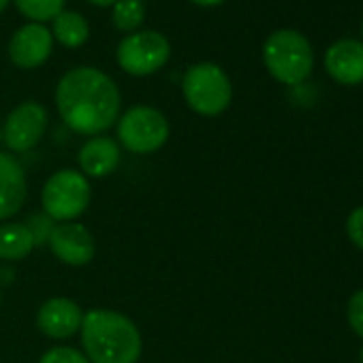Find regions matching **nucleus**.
Masks as SVG:
<instances>
[{"mask_svg":"<svg viewBox=\"0 0 363 363\" xmlns=\"http://www.w3.org/2000/svg\"><path fill=\"white\" fill-rule=\"evenodd\" d=\"M56 105L65 124L79 135H99L120 116V90L111 77L92 67H79L58 82Z\"/></svg>","mask_w":363,"mask_h":363,"instance_id":"f257e3e1","label":"nucleus"},{"mask_svg":"<svg viewBox=\"0 0 363 363\" xmlns=\"http://www.w3.org/2000/svg\"><path fill=\"white\" fill-rule=\"evenodd\" d=\"M82 344L92 363H137L141 335L135 323L113 310H90L82 320Z\"/></svg>","mask_w":363,"mask_h":363,"instance_id":"f03ea898","label":"nucleus"},{"mask_svg":"<svg viewBox=\"0 0 363 363\" xmlns=\"http://www.w3.org/2000/svg\"><path fill=\"white\" fill-rule=\"evenodd\" d=\"M263 60L274 79L286 86H297L310 77L314 54L308 39L291 28L276 30L263 45Z\"/></svg>","mask_w":363,"mask_h":363,"instance_id":"7ed1b4c3","label":"nucleus"},{"mask_svg":"<svg viewBox=\"0 0 363 363\" xmlns=\"http://www.w3.org/2000/svg\"><path fill=\"white\" fill-rule=\"evenodd\" d=\"M182 92L191 109L201 116L223 113L233 96L227 73L214 62H199L191 67L182 79Z\"/></svg>","mask_w":363,"mask_h":363,"instance_id":"20e7f679","label":"nucleus"},{"mask_svg":"<svg viewBox=\"0 0 363 363\" xmlns=\"http://www.w3.org/2000/svg\"><path fill=\"white\" fill-rule=\"evenodd\" d=\"M45 214L56 220H71L86 212L90 206V184L84 173L62 169L54 173L41 195Z\"/></svg>","mask_w":363,"mask_h":363,"instance_id":"39448f33","label":"nucleus"},{"mask_svg":"<svg viewBox=\"0 0 363 363\" xmlns=\"http://www.w3.org/2000/svg\"><path fill=\"white\" fill-rule=\"evenodd\" d=\"M118 137L122 145L133 154H152L164 145L169 137V124L164 116L154 107H133L118 122Z\"/></svg>","mask_w":363,"mask_h":363,"instance_id":"423d86ee","label":"nucleus"},{"mask_svg":"<svg viewBox=\"0 0 363 363\" xmlns=\"http://www.w3.org/2000/svg\"><path fill=\"white\" fill-rule=\"evenodd\" d=\"M116 56H118V65L126 73L143 77L156 73L167 65L171 56V45L160 33L139 30V33H130L126 39L120 41Z\"/></svg>","mask_w":363,"mask_h":363,"instance_id":"0eeeda50","label":"nucleus"},{"mask_svg":"<svg viewBox=\"0 0 363 363\" xmlns=\"http://www.w3.org/2000/svg\"><path fill=\"white\" fill-rule=\"evenodd\" d=\"M48 128V111L43 105L39 103H22L18 105L7 122H5V128H3V137H5V143L16 150V152H28L33 150L43 133Z\"/></svg>","mask_w":363,"mask_h":363,"instance_id":"6e6552de","label":"nucleus"},{"mask_svg":"<svg viewBox=\"0 0 363 363\" xmlns=\"http://www.w3.org/2000/svg\"><path fill=\"white\" fill-rule=\"evenodd\" d=\"M54 48V35L43 24H26L22 26L9 43L11 62L20 69H37L41 67Z\"/></svg>","mask_w":363,"mask_h":363,"instance_id":"1a4fd4ad","label":"nucleus"},{"mask_svg":"<svg viewBox=\"0 0 363 363\" xmlns=\"http://www.w3.org/2000/svg\"><path fill=\"white\" fill-rule=\"evenodd\" d=\"M52 252L67 265H86L94 257V238L84 225H58L50 233Z\"/></svg>","mask_w":363,"mask_h":363,"instance_id":"9d476101","label":"nucleus"},{"mask_svg":"<svg viewBox=\"0 0 363 363\" xmlns=\"http://www.w3.org/2000/svg\"><path fill=\"white\" fill-rule=\"evenodd\" d=\"M325 69L337 84H363V43L354 39L335 41L325 54Z\"/></svg>","mask_w":363,"mask_h":363,"instance_id":"9b49d317","label":"nucleus"},{"mask_svg":"<svg viewBox=\"0 0 363 363\" xmlns=\"http://www.w3.org/2000/svg\"><path fill=\"white\" fill-rule=\"evenodd\" d=\"M84 314L79 306L67 297H54L45 301L37 314V325L39 329L56 340L71 337L79 327H82Z\"/></svg>","mask_w":363,"mask_h":363,"instance_id":"f8f14e48","label":"nucleus"},{"mask_svg":"<svg viewBox=\"0 0 363 363\" xmlns=\"http://www.w3.org/2000/svg\"><path fill=\"white\" fill-rule=\"evenodd\" d=\"M26 175L22 164L11 156L0 152V220L11 218L26 201Z\"/></svg>","mask_w":363,"mask_h":363,"instance_id":"ddd939ff","label":"nucleus"},{"mask_svg":"<svg viewBox=\"0 0 363 363\" xmlns=\"http://www.w3.org/2000/svg\"><path fill=\"white\" fill-rule=\"evenodd\" d=\"M79 164L90 177H105L120 164V145L109 137H94L79 150Z\"/></svg>","mask_w":363,"mask_h":363,"instance_id":"4468645a","label":"nucleus"},{"mask_svg":"<svg viewBox=\"0 0 363 363\" xmlns=\"http://www.w3.org/2000/svg\"><path fill=\"white\" fill-rule=\"evenodd\" d=\"M35 248L33 231L20 223H7L0 227V259L3 261H22Z\"/></svg>","mask_w":363,"mask_h":363,"instance_id":"2eb2a0df","label":"nucleus"},{"mask_svg":"<svg viewBox=\"0 0 363 363\" xmlns=\"http://www.w3.org/2000/svg\"><path fill=\"white\" fill-rule=\"evenodd\" d=\"M52 35L65 45V48H79L88 41L90 26L88 20L77 11H60L54 18V30Z\"/></svg>","mask_w":363,"mask_h":363,"instance_id":"dca6fc26","label":"nucleus"},{"mask_svg":"<svg viewBox=\"0 0 363 363\" xmlns=\"http://www.w3.org/2000/svg\"><path fill=\"white\" fill-rule=\"evenodd\" d=\"M145 18V9L141 5V0H118L111 11L113 26L124 33H135Z\"/></svg>","mask_w":363,"mask_h":363,"instance_id":"f3484780","label":"nucleus"},{"mask_svg":"<svg viewBox=\"0 0 363 363\" xmlns=\"http://www.w3.org/2000/svg\"><path fill=\"white\" fill-rule=\"evenodd\" d=\"M16 3L18 9L35 24L50 22L65 11V0H16Z\"/></svg>","mask_w":363,"mask_h":363,"instance_id":"a211bd4d","label":"nucleus"},{"mask_svg":"<svg viewBox=\"0 0 363 363\" xmlns=\"http://www.w3.org/2000/svg\"><path fill=\"white\" fill-rule=\"evenodd\" d=\"M39 363H88V357H84L79 350L69 348V346H58L48 350Z\"/></svg>","mask_w":363,"mask_h":363,"instance_id":"6ab92c4d","label":"nucleus"},{"mask_svg":"<svg viewBox=\"0 0 363 363\" xmlns=\"http://www.w3.org/2000/svg\"><path fill=\"white\" fill-rule=\"evenodd\" d=\"M346 314H348V323H350L352 331L363 337V289L350 297Z\"/></svg>","mask_w":363,"mask_h":363,"instance_id":"aec40b11","label":"nucleus"},{"mask_svg":"<svg viewBox=\"0 0 363 363\" xmlns=\"http://www.w3.org/2000/svg\"><path fill=\"white\" fill-rule=\"evenodd\" d=\"M346 233L354 246L363 248V206L350 212V216L346 220Z\"/></svg>","mask_w":363,"mask_h":363,"instance_id":"412c9836","label":"nucleus"},{"mask_svg":"<svg viewBox=\"0 0 363 363\" xmlns=\"http://www.w3.org/2000/svg\"><path fill=\"white\" fill-rule=\"evenodd\" d=\"M191 3H195V5H201V7H216V5L225 3V0H191Z\"/></svg>","mask_w":363,"mask_h":363,"instance_id":"4be33fe9","label":"nucleus"},{"mask_svg":"<svg viewBox=\"0 0 363 363\" xmlns=\"http://www.w3.org/2000/svg\"><path fill=\"white\" fill-rule=\"evenodd\" d=\"M88 3H92L96 7H109V5H116L118 0H88Z\"/></svg>","mask_w":363,"mask_h":363,"instance_id":"5701e85b","label":"nucleus"},{"mask_svg":"<svg viewBox=\"0 0 363 363\" xmlns=\"http://www.w3.org/2000/svg\"><path fill=\"white\" fill-rule=\"evenodd\" d=\"M9 5V0H0V13H3L5 11V7Z\"/></svg>","mask_w":363,"mask_h":363,"instance_id":"b1692460","label":"nucleus"},{"mask_svg":"<svg viewBox=\"0 0 363 363\" xmlns=\"http://www.w3.org/2000/svg\"><path fill=\"white\" fill-rule=\"evenodd\" d=\"M359 363H363V348H361V352H359Z\"/></svg>","mask_w":363,"mask_h":363,"instance_id":"393cba45","label":"nucleus"},{"mask_svg":"<svg viewBox=\"0 0 363 363\" xmlns=\"http://www.w3.org/2000/svg\"><path fill=\"white\" fill-rule=\"evenodd\" d=\"M0 139H3V128H0Z\"/></svg>","mask_w":363,"mask_h":363,"instance_id":"a878e982","label":"nucleus"},{"mask_svg":"<svg viewBox=\"0 0 363 363\" xmlns=\"http://www.w3.org/2000/svg\"><path fill=\"white\" fill-rule=\"evenodd\" d=\"M361 33H363V24H361Z\"/></svg>","mask_w":363,"mask_h":363,"instance_id":"bb28decb","label":"nucleus"}]
</instances>
